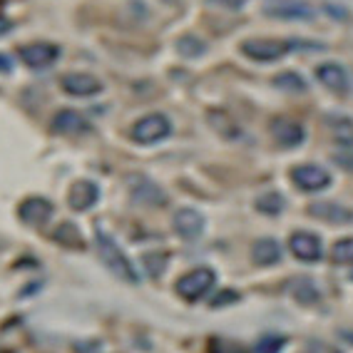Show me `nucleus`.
<instances>
[{"instance_id": "423d86ee", "label": "nucleus", "mask_w": 353, "mask_h": 353, "mask_svg": "<svg viewBox=\"0 0 353 353\" xmlns=\"http://www.w3.org/2000/svg\"><path fill=\"white\" fill-rule=\"evenodd\" d=\"M18 55L30 70H45L60 57V48L52 43H30V45H23L18 50Z\"/></svg>"}, {"instance_id": "1a4fd4ad", "label": "nucleus", "mask_w": 353, "mask_h": 353, "mask_svg": "<svg viewBox=\"0 0 353 353\" xmlns=\"http://www.w3.org/2000/svg\"><path fill=\"white\" fill-rule=\"evenodd\" d=\"M316 77L323 88L336 92V95H346L348 88H351V80H348V72L341 68L339 63H323L316 68Z\"/></svg>"}, {"instance_id": "c756f323", "label": "nucleus", "mask_w": 353, "mask_h": 353, "mask_svg": "<svg viewBox=\"0 0 353 353\" xmlns=\"http://www.w3.org/2000/svg\"><path fill=\"white\" fill-rule=\"evenodd\" d=\"M10 72H13V57L0 52V75H10Z\"/></svg>"}, {"instance_id": "9d476101", "label": "nucleus", "mask_w": 353, "mask_h": 353, "mask_svg": "<svg viewBox=\"0 0 353 353\" xmlns=\"http://www.w3.org/2000/svg\"><path fill=\"white\" fill-rule=\"evenodd\" d=\"M63 90L68 95L72 97H90V95H97L102 92V82L97 77L88 75V72H70L60 80Z\"/></svg>"}, {"instance_id": "7ed1b4c3", "label": "nucleus", "mask_w": 353, "mask_h": 353, "mask_svg": "<svg viewBox=\"0 0 353 353\" xmlns=\"http://www.w3.org/2000/svg\"><path fill=\"white\" fill-rule=\"evenodd\" d=\"M261 13L274 20H301V23L316 18V10L303 0H266Z\"/></svg>"}, {"instance_id": "ddd939ff", "label": "nucleus", "mask_w": 353, "mask_h": 353, "mask_svg": "<svg viewBox=\"0 0 353 353\" xmlns=\"http://www.w3.org/2000/svg\"><path fill=\"white\" fill-rule=\"evenodd\" d=\"M97 199H100V190L90 179H80L70 190V207L75 209V212H88L90 207H95Z\"/></svg>"}, {"instance_id": "4be33fe9", "label": "nucleus", "mask_w": 353, "mask_h": 353, "mask_svg": "<svg viewBox=\"0 0 353 353\" xmlns=\"http://www.w3.org/2000/svg\"><path fill=\"white\" fill-rule=\"evenodd\" d=\"M52 236H55L57 244L68 246V249H85V239H82L80 229L75 224H60Z\"/></svg>"}, {"instance_id": "c85d7f7f", "label": "nucleus", "mask_w": 353, "mask_h": 353, "mask_svg": "<svg viewBox=\"0 0 353 353\" xmlns=\"http://www.w3.org/2000/svg\"><path fill=\"white\" fill-rule=\"evenodd\" d=\"M239 299V294H234V291H221L219 296L212 299V309H219V306H227V303H234Z\"/></svg>"}, {"instance_id": "a211bd4d", "label": "nucleus", "mask_w": 353, "mask_h": 353, "mask_svg": "<svg viewBox=\"0 0 353 353\" xmlns=\"http://www.w3.org/2000/svg\"><path fill=\"white\" fill-rule=\"evenodd\" d=\"M289 291H291V296L296 299L299 303H303V306L319 303V299H321V294H319V289H316V284L311 281L309 276L294 279V281L289 284Z\"/></svg>"}, {"instance_id": "4468645a", "label": "nucleus", "mask_w": 353, "mask_h": 353, "mask_svg": "<svg viewBox=\"0 0 353 353\" xmlns=\"http://www.w3.org/2000/svg\"><path fill=\"white\" fill-rule=\"evenodd\" d=\"M174 229L184 239H196L204 232V216L196 209L184 207L174 214Z\"/></svg>"}, {"instance_id": "473e14b6", "label": "nucleus", "mask_w": 353, "mask_h": 353, "mask_svg": "<svg viewBox=\"0 0 353 353\" xmlns=\"http://www.w3.org/2000/svg\"><path fill=\"white\" fill-rule=\"evenodd\" d=\"M13 30V20L6 18V15H0V35H6V32Z\"/></svg>"}, {"instance_id": "9b49d317", "label": "nucleus", "mask_w": 353, "mask_h": 353, "mask_svg": "<svg viewBox=\"0 0 353 353\" xmlns=\"http://www.w3.org/2000/svg\"><path fill=\"white\" fill-rule=\"evenodd\" d=\"M18 214L30 227H43L45 221L52 216V204L45 196H30V199H26V202L20 204Z\"/></svg>"}, {"instance_id": "f3484780", "label": "nucleus", "mask_w": 353, "mask_h": 353, "mask_svg": "<svg viewBox=\"0 0 353 353\" xmlns=\"http://www.w3.org/2000/svg\"><path fill=\"white\" fill-rule=\"evenodd\" d=\"M252 256H254V261H256L259 266H272V264H276L279 259H281V246H279L276 239H269V236H264V239H259L256 244H254Z\"/></svg>"}, {"instance_id": "a878e982", "label": "nucleus", "mask_w": 353, "mask_h": 353, "mask_svg": "<svg viewBox=\"0 0 353 353\" xmlns=\"http://www.w3.org/2000/svg\"><path fill=\"white\" fill-rule=\"evenodd\" d=\"M284 343H286L284 336L266 334V336H261V339L256 341V346H254V351H256V353H279L281 348H284Z\"/></svg>"}, {"instance_id": "f8f14e48", "label": "nucleus", "mask_w": 353, "mask_h": 353, "mask_svg": "<svg viewBox=\"0 0 353 353\" xmlns=\"http://www.w3.org/2000/svg\"><path fill=\"white\" fill-rule=\"evenodd\" d=\"M269 130L281 147H299L303 142V127L296 120H289V117H276L269 125Z\"/></svg>"}, {"instance_id": "dca6fc26", "label": "nucleus", "mask_w": 353, "mask_h": 353, "mask_svg": "<svg viewBox=\"0 0 353 353\" xmlns=\"http://www.w3.org/2000/svg\"><path fill=\"white\" fill-rule=\"evenodd\" d=\"M309 212L319 216V219L331 221V224H348V221H353V212H351V209L341 207V204H334V202L311 204Z\"/></svg>"}, {"instance_id": "7c9ffc66", "label": "nucleus", "mask_w": 353, "mask_h": 353, "mask_svg": "<svg viewBox=\"0 0 353 353\" xmlns=\"http://www.w3.org/2000/svg\"><path fill=\"white\" fill-rule=\"evenodd\" d=\"M334 162L339 164V167H343L346 172H353V154H336Z\"/></svg>"}, {"instance_id": "39448f33", "label": "nucleus", "mask_w": 353, "mask_h": 353, "mask_svg": "<svg viewBox=\"0 0 353 353\" xmlns=\"http://www.w3.org/2000/svg\"><path fill=\"white\" fill-rule=\"evenodd\" d=\"M170 132L172 125L164 114H147L132 127V139L137 145H154V142H162L164 137H170Z\"/></svg>"}, {"instance_id": "f257e3e1", "label": "nucleus", "mask_w": 353, "mask_h": 353, "mask_svg": "<svg viewBox=\"0 0 353 353\" xmlns=\"http://www.w3.org/2000/svg\"><path fill=\"white\" fill-rule=\"evenodd\" d=\"M95 241H97V252H100L102 261L108 264L110 272H112L114 276H120L122 281H130V284H137L139 276H137V272H134L132 261H130V259L125 256V252H122L120 246H117L112 239H110V234H105V232H102V229H97Z\"/></svg>"}, {"instance_id": "2f4dec72", "label": "nucleus", "mask_w": 353, "mask_h": 353, "mask_svg": "<svg viewBox=\"0 0 353 353\" xmlns=\"http://www.w3.org/2000/svg\"><path fill=\"white\" fill-rule=\"evenodd\" d=\"M209 3H216V6L232 8V10H239V8L246 6V0H209Z\"/></svg>"}, {"instance_id": "aec40b11", "label": "nucleus", "mask_w": 353, "mask_h": 353, "mask_svg": "<svg viewBox=\"0 0 353 353\" xmlns=\"http://www.w3.org/2000/svg\"><path fill=\"white\" fill-rule=\"evenodd\" d=\"M134 199L145 204H154V207H164L167 204V194L154 182H150V179H139L137 187H134Z\"/></svg>"}, {"instance_id": "5701e85b", "label": "nucleus", "mask_w": 353, "mask_h": 353, "mask_svg": "<svg viewBox=\"0 0 353 353\" xmlns=\"http://www.w3.org/2000/svg\"><path fill=\"white\" fill-rule=\"evenodd\" d=\"M284 207H286V199L279 194V192H269V194H261L256 199V209L261 212V214L276 216V214L284 212Z\"/></svg>"}, {"instance_id": "20e7f679", "label": "nucleus", "mask_w": 353, "mask_h": 353, "mask_svg": "<svg viewBox=\"0 0 353 353\" xmlns=\"http://www.w3.org/2000/svg\"><path fill=\"white\" fill-rule=\"evenodd\" d=\"M214 272L202 266V269H194V272L184 274L179 281H176V294L187 301H196V299H202L212 286H214Z\"/></svg>"}, {"instance_id": "cd10ccee", "label": "nucleus", "mask_w": 353, "mask_h": 353, "mask_svg": "<svg viewBox=\"0 0 353 353\" xmlns=\"http://www.w3.org/2000/svg\"><path fill=\"white\" fill-rule=\"evenodd\" d=\"M209 353H246L244 346L229 339H212L209 341Z\"/></svg>"}, {"instance_id": "b1692460", "label": "nucleus", "mask_w": 353, "mask_h": 353, "mask_svg": "<svg viewBox=\"0 0 353 353\" xmlns=\"http://www.w3.org/2000/svg\"><path fill=\"white\" fill-rule=\"evenodd\" d=\"M279 90H286V92H306V80H303L299 72H281L274 80Z\"/></svg>"}, {"instance_id": "f03ea898", "label": "nucleus", "mask_w": 353, "mask_h": 353, "mask_svg": "<svg viewBox=\"0 0 353 353\" xmlns=\"http://www.w3.org/2000/svg\"><path fill=\"white\" fill-rule=\"evenodd\" d=\"M291 48V43H284V40H272V38H249L241 43V52L246 57H252L256 63H276L286 55Z\"/></svg>"}, {"instance_id": "2eb2a0df", "label": "nucleus", "mask_w": 353, "mask_h": 353, "mask_svg": "<svg viewBox=\"0 0 353 353\" xmlns=\"http://www.w3.org/2000/svg\"><path fill=\"white\" fill-rule=\"evenodd\" d=\"M52 130L60 134H82L90 130V120L77 110H60L52 120Z\"/></svg>"}, {"instance_id": "0eeeda50", "label": "nucleus", "mask_w": 353, "mask_h": 353, "mask_svg": "<svg viewBox=\"0 0 353 353\" xmlns=\"http://www.w3.org/2000/svg\"><path fill=\"white\" fill-rule=\"evenodd\" d=\"M291 176H294V184L303 192H321L331 184V174L319 164H301L291 172Z\"/></svg>"}, {"instance_id": "bb28decb", "label": "nucleus", "mask_w": 353, "mask_h": 353, "mask_svg": "<svg viewBox=\"0 0 353 353\" xmlns=\"http://www.w3.org/2000/svg\"><path fill=\"white\" fill-rule=\"evenodd\" d=\"M142 261H145V269L150 276H159L167 269V256L164 254H145Z\"/></svg>"}, {"instance_id": "6e6552de", "label": "nucleus", "mask_w": 353, "mask_h": 353, "mask_svg": "<svg viewBox=\"0 0 353 353\" xmlns=\"http://www.w3.org/2000/svg\"><path fill=\"white\" fill-rule=\"evenodd\" d=\"M289 249L294 252V256L306 261V264H314L321 259V239L314 236L311 232H294L289 239Z\"/></svg>"}, {"instance_id": "6ab92c4d", "label": "nucleus", "mask_w": 353, "mask_h": 353, "mask_svg": "<svg viewBox=\"0 0 353 353\" xmlns=\"http://www.w3.org/2000/svg\"><path fill=\"white\" fill-rule=\"evenodd\" d=\"M326 125L331 127V134L341 147H353V120L346 114H331L326 120Z\"/></svg>"}, {"instance_id": "393cba45", "label": "nucleus", "mask_w": 353, "mask_h": 353, "mask_svg": "<svg viewBox=\"0 0 353 353\" xmlns=\"http://www.w3.org/2000/svg\"><path fill=\"white\" fill-rule=\"evenodd\" d=\"M331 256H334L336 264H353V236L336 241L334 249H331Z\"/></svg>"}, {"instance_id": "412c9836", "label": "nucleus", "mask_w": 353, "mask_h": 353, "mask_svg": "<svg viewBox=\"0 0 353 353\" xmlns=\"http://www.w3.org/2000/svg\"><path fill=\"white\" fill-rule=\"evenodd\" d=\"M209 45L204 43L202 38H196V35H182V38L176 40V52L187 60H196V57L207 55Z\"/></svg>"}]
</instances>
